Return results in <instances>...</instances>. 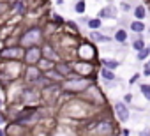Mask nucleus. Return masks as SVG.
Instances as JSON below:
<instances>
[{"label":"nucleus","instance_id":"obj_1","mask_svg":"<svg viewBox=\"0 0 150 136\" xmlns=\"http://www.w3.org/2000/svg\"><path fill=\"white\" fill-rule=\"evenodd\" d=\"M90 87H92L90 78H81V76H78V74H74L72 78H67V80L60 85L62 94H67V96H78V94L81 96V94H85Z\"/></svg>","mask_w":150,"mask_h":136},{"label":"nucleus","instance_id":"obj_2","mask_svg":"<svg viewBox=\"0 0 150 136\" xmlns=\"http://www.w3.org/2000/svg\"><path fill=\"white\" fill-rule=\"evenodd\" d=\"M42 41V28L37 25H32L28 28H25L21 32V35L18 37V44L21 48H34V46H41L39 42Z\"/></svg>","mask_w":150,"mask_h":136},{"label":"nucleus","instance_id":"obj_3","mask_svg":"<svg viewBox=\"0 0 150 136\" xmlns=\"http://www.w3.org/2000/svg\"><path fill=\"white\" fill-rule=\"evenodd\" d=\"M0 58L6 62H23L25 58V48H21L20 44H13V46H4L0 50Z\"/></svg>","mask_w":150,"mask_h":136},{"label":"nucleus","instance_id":"obj_4","mask_svg":"<svg viewBox=\"0 0 150 136\" xmlns=\"http://www.w3.org/2000/svg\"><path fill=\"white\" fill-rule=\"evenodd\" d=\"M23 78H25V83L28 87H41L42 80H44V73L39 69L37 65H27V69L23 73Z\"/></svg>","mask_w":150,"mask_h":136},{"label":"nucleus","instance_id":"obj_5","mask_svg":"<svg viewBox=\"0 0 150 136\" xmlns=\"http://www.w3.org/2000/svg\"><path fill=\"white\" fill-rule=\"evenodd\" d=\"M41 60H42V50H41V46H34V48H27L25 50L23 62L27 65H37Z\"/></svg>","mask_w":150,"mask_h":136},{"label":"nucleus","instance_id":"obj_6","mask_svg":"<svg viewBox=\"0 0 150 136\" xmlns=\"http://www.w3.org/2000/svg\"><path fill=\"white\" fill-rule=\"evenodd\" d=\"M113 111H115V117H117V120L120 122V124H124V122H127L129 120V108H127V104L124 103V101H117L115 104H113Z\"/></svg>","mask_w":150,"mask_h":136},{"label":"nucleus","instance_id":"obj_7","mask_svg":"<svg viewBox=\"0 0 150 136\" xmlns=\"http://www.w3.org/2000/svg\"><path fill=\"white\" fill-rule=\"evenodd\" d=\"M55 71H58L65 80H67V78H72L74 74H76V73H74L72 64H71V62H67V60H58V62H57V65H55Z\"/></svg>","mask_w":150,"mask_h":136},{"label":"nucleus","instance_id":"obj_8","mask_svg":"<svg viewBox=\"0 0 150 136\" xmlns=\"http://www.w3.org/2000/svg\"><path fill=\"white\" fill-rule=\"evenodd\" d=\"M72 67H74V73L81 78H88L90 73L94 71V65L90 62H85V60H80L78 64H72Z\"/></svg>","mask_w":150,"mask_h":136},{"label":"nucleus","instance_id":"obj_9","mask_svg":"<svg viewBox=\"0 0 150 136\" xmlns=\"http://www.w3.org/2000/svg\"><path fill=\"white\" fill-rule=\"evenodd\" d=\"M20 99L25 103H32V101H39L41 99V89L35 90V87H25L20 94Z\"/></svg>","mask_w":150,"mask_h":136},{"label":"nucleus","instance_id":"obj_10","mask_svg":"<svg viewBox=\"0 0 150 136\" xmlns=\"http://www.w3.org/2000/svg\"><path fill=\"white\" fill-rule=\"evenodd\" d=\"M41 50H42V58H48V60L58 62V53L55 51V48H53L51 42H44V44H41Z\"/></svg>","mask_w":150,"mask_h":136},{"label":"nucleus","instance_id":"obj_11","mask_svg":"<svg viewBox=\"0 0 150 136\" xmlns=\"http://www.w3.org/2000/svg\"><path fill=\"white\" fill-rule=\"evenodd\" d=\"M117 16V9L113 7V6H108V7H103L101 11H99V20H104V18H115Z\"/></svg>","mask_w":150,"mask_h":136},{"label":"nucleus","instance_id":"obj_12","mask_svg":"<svg viewBox=\"0 0 150 136\" xmlns=\"http://www.w3.org/2000/svg\"><path fill=\"white\" fill-rule=\"evenodd\" d=\"M132 14H134V20L143 21V20L146 18V7H145L143 4H139V6H136V7L132 9Z\"/></svg>","mask_w":150,"mask_h":136},{"label":"nucleus","instance_id":"obj_13","mask_svg":"<svg viewBox=\"0 0 150 136\" xmlns=\"http://www.w3.org/2000/svg\"><path fill=\"white\" fill-rule=\"evenodd\" d=\"M129 28H131V32L132 34H138V35H141L143 32H145V23L143 21H138V20H132L131 21V25H129Z\"/></svg>","mask_w":150,"mask_h":136},{"label":"nucleus","instance_id":"obj_14","mask_svg":"<svg viewBox=\"0 0 150 136\" xmlns=\"http://www.w3.org/2000/svg\"><path fill=\"white\" fill-rule=\"evenodd\" d=\"M55 65H57V62H53V60H48V58H42L39 64H37V67L42 71V73H48V71H51V69H55Z\"/></svg>","mask_w":150,"mask_h":136},{"label":"nucleus","instance_id":"obj_15","mask_svg":"<svg viewBox=\"0 0 150 136\" xmlns=\"http://www.w3.org/2000/svg\"><path fill=\"white\" fill-rule=\"evenodd\" d=\"M113 41L115 42H120V44H125L127 42V30L125 28H117V32L113 35Z\"/></svg>","mask_w":150,"mask_h":136},{"label":"nucleus","instance_id":"obj_16","mask_svg":"<svg viewBox=\"0 0 150 136\" xmlns=\"http://www.w3.org/2000/svg\"><path fill=\"white\" fill-rule=\"evenodd\" d=\"M87 25H88V28H90L92 32H97V30L103 27V20H99V18H90V20L87 21Z\"/></svg>","mask_w":150,"mask_h":136},{"label":"nucleus","instance_id":"obj_17","mask_svg":"<svg viewBox=\"0 0 150 136\" xmlns=\"http://www.w3.org/2000/svg\"><path fill=\"white\" fill-rule=\"evenodd\" d=\"M101 78L104 80V81H115L117 80V76H115V73L113 71H110V69H101Z\"/></svg>","mask_w":150,"mask_h":136},{"label":"nucleus","instance_id":"obj_18","mask_svg":"<svg viewBox=\"0 0 150 136\" xmlns=\"http://www.w3.org/2000/svg\"><path fill=\"white\" fill-rule=\"evenodd\" d=\"M131 46H132V50H134L136 53H139L141 50H145V48H146V44H145V41H143L141 37H138V39H134V41L131 42Z\"/></svg>","mask_w":150,"mask_h":136},{"label":"nucleus","instance_id":"obj_19","mask_svg":"<svg viewBox=\"0 0 150 136\" xmlns=\"http://www.w3.org/2000/svg\"><path fill=\"white\" fill-rule=\"evenodd\" d=\"M103 65H104V69L115 71L117 67L120 65V62H118V60H110V58H104V60H103Z\"/></svg>","mask_w":150,"mask_h":136},{"label":"nucleus","instance_id":"obj_20","mask_svg":"<svg viewBox=\"0 0 150 136\" xmlns=\"http://www.w3.org/2000/svg\"><path fill=\"white\" fill-rule=\"evenodd\" d=\"M90 39H92V41H101V42H111V37L103 35V34H99V32H90Z\"/></svg>","mask_w":150,"mask_h":136},{"label":"nucleus","instance_id":"obj_21","mask_svg":"<svg viewBox=\"0 0 150 136\" xmlns=\"http://www.w3.org/2000/svg\"><path fill=\"white\" fill-rule=\"evenodd\" d=\"M85 9H87L85 0H78V2L74 4V11H76V14H85Z\"/></svg>","mask_w":150,"mask_h":136},{"label":"nucleus","instance_id":"obj_22","mask_svg":"<svg viewBox=\"0 0 150 136\" xmlns=\"http://www.w3.org/2000/svg\"><path fill=\"white\" fill-rule=\"evenodd\" d=\"M139 90H141L143 97H145L146 101H150V85H146V83H139Z\"/></svg>","mask_w":150,"mask_h":136},{"label":"nucleus","instance_id":"obj_23","mask_svg":"<svg viewBox=\"0 0 150 136\" xmlns=\"http://www.w3.org/2000/svg\"><path fill=\"white\" fill-rule=\"evenodd\" d=\"M148 57H150V48H148V46H146V48H145V50H141V51H139V53H138V57H136V58H138V60H139V62H145V60H146V58H148Z\"/></svg>","mask_w":150,"mask_h":136},{"label":"nucleus","instance_id":"obj_24","mask_svg":"<svg viewBox=\"0 0 150 136\" xmlns=\"http://www.w3.org/2000/svg\"><path fill=\"white\" fill-rule=\"evenodd\" d=\"M141 74H143V76H146V78L150 76V60L145 64V67H143V73H141Z\"/></svg>","mask_w":150,"mask_h":136},{"label":"nucleus","instance_id":"obj_25","mask_svg":"<svg viewBox=\"0 0 150 136\" xmlns=\"http://www.w3.org/2000/svg\"><path fill=\"white\" fill-rule=\"evenodd\" d=\"M132 99H134V97H132V94H125V96H124V103H125V104H131V103H132Z\"/></svg>","mask_w":150,"mask_h":136},{"label":"nucleus","instance_id":"obj_26","mask_svg":"<svg viewBox=\"0 0 150 136\" xmlns=\"http://www.w3.org/2000/svg\"><path fill=\"white\" fill-rule=\"evenodd\" d=\"M138 78H139V74H134V76H132V78L129 80V83H131V85H134V83L138 81Z\"/></svg>","mask_w":150,"mask_h":136},{"label":"nucleus","instance_id":"obj_27","mask_svg":"<svg viewBox=\"0 0 150 136\" xmlns=\"http://www.w3.org/2000/svg\"><path fill=\"white\" fill-rule=\"evenodd\" d=\"M0 106H2V101H0ZM4 122H7V118L2 115V111H0V124H4Z\"/></svg>","mask_w":150,"mask_h":136},{"label":"nucleus","instance_id":"obj_28","mask_svg":"<svg viewBox=\"0 0 150 136\" xmlns=\"http://www.w3.org/2000/svg\"><path fill=\"white\" fill-rule=\"evenodd\" d=\"M139 136H150V132L145 129V131H141V132H139Z\"/></svg>","mask_w":150,"mask_h":136},{"label":"nucleus","instance_id":"obj_29","mask_svg":"<svg viewBox=\"0 0 150 136\" xmlns=\"http://www.w3.org/2000/svg\"><path fill=\"white\" fill-rule=\"evenodd\" d=\"M0 136H6V132H4V131H2V129H0Z\"/></svg>","mask_w":150,"mask_h":136}]
</instances>
